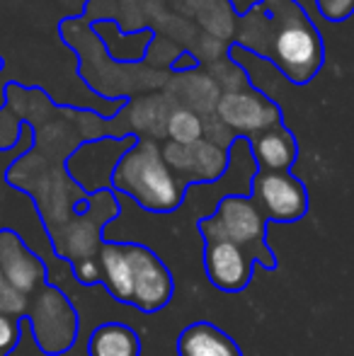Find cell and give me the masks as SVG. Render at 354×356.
Here are the masks:
<instances>
[{
  "label": "cell",
  "instance_id": "obj_19",
  "mask_svg": "<svg viewBox=\"0 0 354 356\" xmlns=\"http://www.w3.org/2000/svg\"><path fill=\"white\" fill-rule=\"evenodd\" d=\"M22 323L24 318H10L0 315V356H10L22 337Z\"/></svg>",
  "mask_w": 354,
  "mask_h": 356
},
{
  "label": "cell",
  "instance_id": "obj_9",
  "mask_svg": "<svg viewBox=\"0 0 354 356\" xmlns=\"http://www.w3.org/2000/svg\"><path fill=\"white\" fill-rule=\"evenodd\" d=\"M0 274L24 298H32L44 284H49L47 264L10 228H0Z\"/></svg>",
  "mask_w": 354,
  "mask_h": 356
},
{
  "label": "cell",
  "instance_id": "obj_15",
  "mask_svg": "<svg viewBox=\"0 0 354 356\" xmlns=\"http://www.w3.org/2000/svg\"><path fill=\"white\" fill-rule=\"evenodd\" d=\"M88 356H141V337L124 323H104L90 334Z\"/></svg>",
  "mask_w": 354,
  "mask_h": 356
},
{
  "label": "cell",
  "instance_id": "obj_8",
  "mask_svg": "<svg viewBox=\"0 0 354 356\" xmlns=\"http://www.w3.org/2000/svg\"><path fill=\"white\" fill-rule=\"evenodd\" d=\"M218 117L228 129L241 134V138H252L267 129L282 124V109L260 95L257 90L248 92H228L218 99Z\"/></svg>",
  "mask_w": 354,
  "mask_h": 356
},
{
  "label": "cell",
  "instance_id": "obj_1",
  "mask_svg": "<svg viewBox=\"0 0 354 356\" xmlns=\"http://www.w3.org/2000/svg\"><path fill=\"white\" fill-rule=\"evenodd\" d=\"M109 187L151 213L177 211L189 189L166 163L161 145L148 138H138L119 155L109 172Z\"/></svg>",
  "mask_w": 354,
  "mask_h": 356
},
{
  "label": "cell",
  "instance_id": "obj_2",
  "mask_svg": "<svg viewBox=\"0 0 354 356\" xmlns=\"http://www.w3.org/2000/svg\"><path fill=\"white\" fill-rule=\"evenodd\" d=\"M267 218L250 194H226L207 218L197 220L204 243H231L246 250L262 269H277L274 250L267 243Z\"/></svg>",
  "mask_w": 354,
  "mask_h": 356
},
{
  "label": "cell",
  "instance_id": "obj_4",
  "mask_svg": "<svg viewBox=\"0 0 354 356\" xmlns=\"http://www.w3.org/2000/svg\"><path fill=\"white\" fill-rule=\"evenodd\" d=\"M269 61L284 73V78L293 85H306L316 78L325 61V49H323L321 32L316 24L306 17V13L282 27L274 42V54Z\"/></svg>",
  "mask_w": 354,
  "mask_h": 356
},
{
  "label": "cell",
  "instance_id": "obj_10",
  "mask_svg": "<svg viewBox=\"0 0 354 356\" xmlns=\"http://www.w3.org/2000/svg\"><path fill=\"white\" fill-rule=\"evenodd\" d=\"M255 259L231 243H204V272L223 293H241L252 282Z\"/></svg>",
  "mask_w": 354,
  "mask_h": 356
},
{
  "label": "cell",
  "instance_id": "obj_5",
  "mask_svg": "<svg viewBox=\"0 0 354 356\" xmlns=\"http://www.w3.org/2000/svg\"><path fill=\"white\" fill-rule=\"evenodd\" d=\"M248 194L265 213L267 223H296L311 207L306 184L291 172L255 170Z\"/></svg>",
  "mask_w": 354,
  "mask_h": 356
},
{
  "label": "cell",
  "instance_id": "obj_17",
  "mask_svg": "<svg viewBox=\"0 0 354 356\" xmlns=\"http://www.w3.org/2000/svg\"><path fill=\"white\" fill-rule=\"evenodd\" d=\"M29 308V298L13 289L5 277L0 274V315H10V318H24Z\"/></svg>",
  "mask_w": 354,
  "mask_h": 356
},
{
  "label": "cell",
  "instance_id": "obj_7",
  "mask_svg": "<svg viewBox=\"0 0 354 356\" xmlns=\"http://www.w3.org/2000/svg\"><path fill=\"white\" fill-rule=\"evenodd\" d=\"M163 158L187 187L216 182L226 175L228 163H231L228 148H218V145L204 141V138L192 145L168 143L163 148Z\"/></svg>",
  "mask_w": 354,
  "mask_h": 356
},
{
  "label": "cell",
  "instance_id": "obj_3",
  "mask_svg": "<svg viewBox=\"0 0 354 356\" xmlns=\"http://www.w3.org/2000/svg\"><path fill=\"white\" fill-rule=\"evenodd\" d=\"M24 320H29L34 342L47 356H61L78 339V313L61 289L44 284L29 298Z\"/></svg>",
  "mask_w": 354,
  "mask_h": 356
},
{
  "label": "cell",
  "instance_id": "obj_6",
  "mask_svg": "<svg viewBox=\"0 0 354 356\" xmlns=\"http://www.w3.org/2000/svg\"><path fill=\"white\" fill-rule=\"evenodd\" d=\"M131 259V305L141 313H158L175 296V279L168 264L141 243H127Z\"/></svg>",
  "mask_w": 354,
  "mask_h": 356
},
{
  "label": "cell",
  "instance_id": "obj_16",
  "mask_svg": "<svg viewBox=\"0 0 354 356\" xmlns=\"http://www.w3.org/2000/svg\"><path fill=\"white\" fill-rule=\"evenodd\" d=\"M168 138L175 145H192L204 138V124L199 114L189 112V109H177L168 119Z\"/></svg>",
  "mask_w": 354,
  "mask_h": 356
},
{
  "label": "cell",
  "instance_id": "obj_13",
  "mask_svg": "<svg viewBox=\"0 0 354 356\" xmlns=\"http://www.w3.org/2000/svg\"><path fill=\"white\" fill-rule=\"evenodd\" d=\"M3 97H5V107L13 114H17L19 122L29 124L32 129L42 127L54 114H58V104L39 85L29 88V85H22L17 80H10L3 88Z\"/></svg>",
  "mask_w": 354,
  "mask_h": 356
},
{
  "label": "cell",
  "instance_id": "obj_21",
  "mask_svg": "<svg viewBox=\"0 0 354 356\" xmlns=\"http://www.w3.org/2000/svg\"><path fill=\"white\" fill-rule=\"evenodd\" d=\"M73 272H76L78 282L86 284V286L102 284V272H99L97 257H88V259H78V262H73Z\"/></svg>",
  "mask_w": 354,
  "mask_h": 356
},
{
  "label": "cell",
  "instance_id": "obj_11",
  "mask_svg": "<svg viewBox=\"0 0 354 356\" xmlns=\"http://www.w3.org/2000/svg\"><path fill=\"white\" fill-rule=\"evenodd\" d=\"M248 145L257 170L267 172H291L298 158V143L284 122L248 138Z\"/></svg>",
  "mask_w": 354,
  "mask_h": 356
},
{
  "label": "cell",
  "instance_id": "obj_20",
  "mask_svg": "<svg viewBox=\"0 0 354 356\" xmlns=\"http://www.w3.org/2000/svg\"><path fill=\"white\" fill-rule=\"evenodd\" d=\"M316 5L328 22H345L354 15V0H316Z\"/></svg>",
  "mask_w": 354,
  "mask_h": 356
},
{
  "label": "cell",
  "instance_id": "obj_12",
  "mask_svg": "<svg viewBox=\"0 0 354 356\" xmlns=\"http://www.w3.org/2000/svg\"><path fill=\"white\" fill-rule=\"evenodd\" d=\"M177 356H243L236 339L218 325L197 320L177 334Z\"/></svg>",
  "mask_w": 354,
  "mask_h": 356
},
{
  "label": "cell",
  "instance_id": "obj_22",
  "mask_svg": "<svg viewBox=\"0 0 354 356\" xmlns=\"http://www.w3.org/2000/svg\"><path fill=\"white\" fill-rule=\"evenodd\" d=\"M197 66H199V61H197V58H194L189 51L177 54V56L172 58V63H170V68H172L175 73H179V71H182V73H184V71H194Z\"/></svg>",
  "mask_w": 354,
  "mask_h": 356
},
{
  "label": "cell",
  "instance_id": "obj_14",
  "mask_svg": "<svg viewBox=\"0 0 354 356\" xmlns=\"http://www.w3.org/2000/svg\"><path fill=\"white\" fill-rule=\"evenodd\" d=\"M102 284L114 300L131 305V259H129L127 243L104 240L97 250Z\"/></svg>",
  "mask_w": 354,
  "mask_h": 356
},
{
  "label": "cell",
  "instance_id": "obj_18",
  "mask_svg": "<svg viewBox=\"0 0 354 356\" xmlns=\"http://www.w3.org/2000/svg\"><path fill=\"white\" fill-rule=\"evenodd\" d=\"M24 122H19L17 114L10 112L5 104H0V153L13 150L17 145L19 136H22Z\"/></svg>",
  "mask_w": 354,
  "mask_h": 356
},
{
  "label": "cell",
  "instance_id": "obj_23",
  "mask_svg": "<svg viewBox=\"0 0 354 356\" xmlns=\"http://www.w3.org/2000/svg\"><path fill=\"white\" fill-rule=\"evenodd\" d=\"M5 68V58H3V54H0V71Z\"/></svg>",
  "mask_w": 354,
  "mask_h": 356
}]
</instances>
